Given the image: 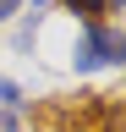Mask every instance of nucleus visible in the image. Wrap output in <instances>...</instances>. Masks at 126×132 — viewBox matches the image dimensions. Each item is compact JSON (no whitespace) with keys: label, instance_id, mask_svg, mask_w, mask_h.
<instances>
[{"label":"nucleus","instance_id":"nucleus-1","mask_svg":"<svg viewBox=\"0 0 126 132\" xmlns=\"http://www.w3.org/2000/svg\"><path fill=\"white\" fill-rule=\"evenodd\" d=\"M77 72H99V66H126V33L110 22H82V39L71 44Z\"/></svg>","mask_w":126,"mask_h":132},{"label":"nucleus","instance_id":"nucleus-2","mask_svg":"<svg viewBox=\"0 0 126 132\" xmlns=\"http://www.w3.org/2000/svg\"><path fill=\"white\" fill-rule=\"evenodd\" d=\"M66 6L82 16V22H104V6H110V0H66Z\"/></svg>","mask_w":126,"mask_h":132},{"label":"nucleus","instance_id":"nucleus-3","mask_svg":"<svg viewBox=\"0 0 126 132\" xmlns=\"http://www.w3.org/2000/svg\"><path fill=\"white\" fill-rule=\"evenodd\" d=\"M17 105H22V88L11 77H0V110H17Z\"/></svg>","mask_w":126,"mask_h":132},{"label":"nucleus","instance_id":"nucleus-4","mask_svg":"<svg viewBox=\"0 0 126 132\" xmlns=\"http://www.w3.org/2000/svg\"><path fill=\"white\" fill-rule=\"evenodd\" d=\"M33 33H38V16L27 11V16H22V28H17V50H33Z\"/></svg>","mask_w":126,"mask_h":132},{"label":"nucleus","instance_id":"nucleus-5","mask_svg":"<svg viewBox=\"0 0 126 132\" xmlns=\"http://www.w3.org/2000/svg\"><path fill=\"white\" fill-rule=\"evenodd\" d=\"M17 11H22V0H0V22H11Z\"/></svg>","mask_w":126,"mask_h":132},{"label":"nucleus","instance_id":"nucleus-6","mask_svg":"<svg viewBox=\"0 0 126 132\" xmlns=\"http://www.w3.org/2000/svg\"><path fill=\"white\" fill-rule=\"evenodd\" d=\"M0 132H17V116L11 110H0Z\"/></svg>","mask_w":126,"mask_h":132},{"label":"nucleus","instance_id":"nucleus-7","mask_svg":"<svg viewBox=\"0 0 126 132\" xmlns=\"http://www.w3.org/2000/svg\"><path fill=\"white\" fill-rule=\"evenodd\" d=\"M44 6H50V0H33V16H44Z\"/></svg>","mask_w":126,"mask_h":132},{"label":"nucleus","instance_id":"nucleus-8","mask_svg":"<svg viewBox=\"0 0 126 132\" xmlns=\"http://www.w3.org/2000/svg\"><path fill=\"white\" fill-rule=\"evenodd\" d=\"M115 6H121V11H126V0H115Z\"/></svg>","mask_w":126,"mask_h":132}]
</instances>
